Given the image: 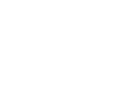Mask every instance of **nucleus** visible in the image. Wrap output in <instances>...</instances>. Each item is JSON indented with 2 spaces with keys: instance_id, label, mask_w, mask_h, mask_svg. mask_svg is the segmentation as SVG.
<instances>
[]
</instances>
